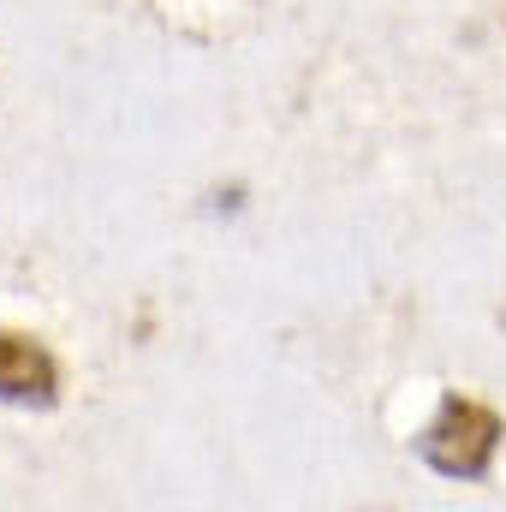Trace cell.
I'll use <instances>...</instances> for the list:
<instances>
[{"instance_id": "2", "label": "cell", "mask_w": 506, "mask_h": 512, "mask_svg": "<svg viewBox=\"0 0 506 512\" xmlns=\"http://www.w3.org/2000/svg\"><path fill=\"white\" fill-rule=\"evenodd\" d=\"M60 387V370L42 340L30 334H0V399L6 405H48Z\"/></svg>"}, {"instance_id": "1", "label": "cell", "mask_w": 506, "mask_h": 512, "mask_svg": "<svg viewBox=\"0 0 506 512\" xmlns=\"http://www.w3.org/2000/svg\"><path fill=\"white\" fill-rule=\"evenodd\" d=\"M495 447H501V417L483 411L477 399H459V393H447L441 417L423 429V459L441 477H483Z\"/></svg>"}]
</instances>
